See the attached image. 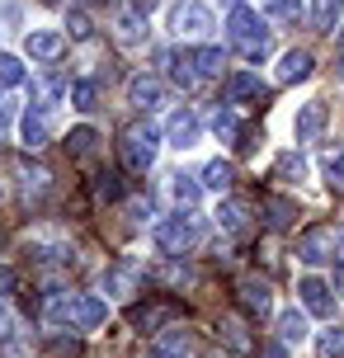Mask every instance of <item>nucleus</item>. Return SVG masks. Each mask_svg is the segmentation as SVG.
Segmentation results:
<instances>
[{
  "label": "nucleus",
  "instance_id": "9",
  "mask_svg": "<svg viewBox=\"0 0 344 358\" xmlns=\"http://www.w3.org/2000/svg\"><path fill=\"white\" fill-rule=\"evenodd\" d=\"M297 297H302V306H307L311 316H335V297H330V287L321 278H302L297 283Z\"/></svg>",
  "mask_w": 344,
  "mask_h": 358
},
{
  "label": "nucleus",
  "instance_id": "36",
  "mask_svg": "<svg viewBox=\"0 0 344 358\" xmlns=\"http://www.w3.org/2000/svg\"><path fill=\"white\" fill-rule=\"evenodd\" d=\"M278 175H297V179H302V156H283V161H278Z\"/></svg>",
  "mask_w": 344,
  "mask_h": 358
},
{
  "label": "nucleus",
  "instance_id": "42",
  "mask_svg": "<svg viewBox=\"0 0 344 358\" xmlns=\"http://www.w3.org/2000/svg\"><path fill=\"white\" fill-rule=\"evenodd\" d=\"M71 34H76V38H85V34H90V24H85V15H76V19H71Z\"/></svg>",
  "mask_w": 344,
  "mask_h": 358
},
{
  "label": "nucleus",
  "instance_id": "20",
  "mask_svg": "<svg viewBox=\"0 0 344 358\" xmlns=\"http://www.w3.org/2000/svg\"><path fill=\"white\" fill-rule=\"evenodd\" d=\"M203 184H208V189H217V194H227V189L236 184V165L231 161H213L208 170H203Z\"/></svg>",
  "mask_w": 344,
  "mask_h": 358
},
{
  "label": "nucleus",
  "instance_id": "22",
  "mask_svg": "<svg viewBox=\"0 0 344 358\" xmlns=\"http://www.w3.org/2000/svg\"><path fill=\"white\" fill-rule=\"evenodd\" d=\"M19 179H24V194L34 198V194H48V179H52V175H48L43 165H29V161H24V165H19Z\"/></svg>",
  "mask_w": 344,
  "mask_h": 358
},
{
  "label": "nucleus",
  "instance_id": "23",
  "mask_svg": "<svg viewBox=\"0 0 344 358\" xmlns=\"http://www.w3.org/2000/svg\"><path fill=\"white\" fill-rule=\"evenodd\" d=\"M71 108H80V113L99 108V85H94V80H76L71 85Z\"/></svg>",
  "mask_w": 344,
  "mask_h": 358
},
{
  "label": "nucleus",
  "instance_id": "19",
  "mask_svg": "<svg viewBox=\"0 0 344 358\" xmlns=\"http://www.w3.org/2000/svg\"><path fill=\"white\" fill-rule=\"evenodd\" d=\"M245 222H250V208H245L241 198H227L217 208V227H227V231H241Z\"/></svg>",
  "mask_w": 344,
  "mask_h": 358
},
{
  "label": "nucleus",
  "instance_id": "37",
  "mask_svg": "<svg viewBox=\"0 0 344 358\" xmlns=\"http://www.w3.org/2000/svg\"><path fill=\"white\" fill-rule=\"evenodd\" d=\"M222 330H227V340H231L236 349H245V344H250V340H245V330H241V321H227Z\"/></svg>",
  "mask_w": 344,
  "mask_h": 358
},
{
  "label": "nucleus",
  "instance_id": "31",
  "mask_svg": "<svg viewBox=\"0 0 344 358\" xmlns=\"http://www.w3.org/2000/svg\"><path fill=\"white\" fill-rule=\"evenodd\" d=\"M94 142H99V137H94L90 127H76V132H71V142H66V146H71V156H90V151H94Z\"/></svg>",
  "mask_w": 344,
  "mask_h": 358
},
{
  "label": "nucleus",
  "instance_id": "7",
  "mask_svg": "<svg viewBox=\"0 0 344 358\" xmlns=\"http://www.w3.org/2000/svg\"><path fill=\"white\" fill-rule=\"evenodd\" d=\"M24 52L34 57V62H57V57L66 52V34H57V29H34V34L24 38Z\"/></svg>",
  "mask_w": 344,
  "mask_h": 358
},
{
  "label": "nucleus",
  "instance_id": "5",
  "mask_svg": "<svg viewBox=\"0 0 344 358\" xmlns=\"http://www.w3.org/2000/svg\"><path fill=\"white\" fill-rule=\"evenodd\" d=\"M330 255H335V227H326V222L307 227L302 241H297V259L302 264H326Z\"/></svg>",
  "mask_w": 344,
  "mask_h": 358
},
{
  "label": "nucleus",
  "instance_id": "30",
  "mask_svg": "<svg viewBox=\"0 0 344 358\" xmlns=\"http://www.w3.org/2000/svg\"><path fill=\"white\" fill-rule=\"evenodd\" d=\"M316 349H321V358H344V330H326Z\"/></svg>",
  "mask_w": 344,
  "mask_h": 358
},
{
  "label": "nucleus",
  "instance_id": "29",
  "mask_svg": "<svg viewBox=\"0 0 344 358\" xmlns=\"http://www.w3.org/2000/svg\"><path fill=\"white\" fill-rule=\"evenodd\" d=\"M199 194H203V189H199V179H175V198H180V208H194V203H199Z\"/></svg>",
  "mask_w": 344,
  "mask_h": 358
},
{
  "label": "nucleus",
  "instance_id": "14",
  "mask_svg": "<svg viewBox=\"0 0 344 358\" xmlns=\"http://www.w3.org/2000/svg\"><path fill=\"white\" fill-rule=\"evenodd\" d=\"M184 62L194 66L199 76H222V66H227V57H222V48H184Z\"/></svg>",
  "mask_w": 344,
  "mask_h": 358
},
{
  "label": "nucleus",
  "instance_id": "26",
  "mask_svg": "<svg viewBox=\"0 0 344 358\" xmlns=\"http://www.w3.org/2000/svg\"><path fill=\"white\" fill-rule=\"evenodd\" d=\"M94 194L99 198H123V179L113 175V170H99V175H94Z\"/></svg>",
  "mask_w": 344,
  "mask_h": 358
},
{
  "label": "nucleus",
  "instance_id": "35",
  "mask_svg": "<svg viewBox=\"0 0 344 358\" xmlns=\"http://www.w3.org/2000/svg\"><path fill=\"white\" fill-rule=\"evenodd\" d=\"M326 175H330V184H340V189H344V156H330V161H326Z\"/></svg>",
  "mask_w": 344,
  "mask_h": 358
},
{
  "label": "nucleus",
  "instance_id": "38",
  "mask_svg": "<svg viewBox=\"0 0 344 358\" xmlns=\"http://www.w3.org/2000/svg\"><path fill=\"white\" fill-rule=\"evenodd\" d=\"M127 213L137 217V222H142V217H151V198H132V203H127Z\"/></svg>",
  "mask_w": 344,
  "mask_h": 358
},
{
  "label": "nucleus",
  "instance_id": "24",
  "mask_svg": "<svg viewBox=\"0 0 344 358\" xmlns=\"http://www.w3.org/2000/svg\"><path fill=\"white\" fill-rule=\"evenodd\" d=\"M278 335H283V344L302 340V335H307V316H302V311H283V316H278Z\"/></svg>",
  "mask_w": 344,
  "mask_h": 358
},
{
  "label": "nucleus",
  "instance_id": "1",
  "mask_svg": "<svg viewBox=\"0 0 344 358\" xmlns=\"http://www.w3.org/2000/svg\"><path fill=\"white\" fill-rule=\"evenodd\" d=\"M48 325H71V330H94V325L109 321V306L99 297H85V292H66V297H52L48 302Z\"/></svg>",
  "mask_w": 344,
  "mask_h": 358
},
{
  "label": "nucleus",
  "instance_id": "41",
  "mask_svg": "<svg viewBox=\"0 0 344 358\" xmlns=\"http://www.w3.org/2000/svg\"><path fill=\"white\" fill-rule=\"evenodd\" d=\"M142 358H184V354H170V349H161V344H151Z\"/></svg>",
  "mask_w": 344,
  "mask_h": 358
},
{
  "label": "nucleus",
  "instance_id": "4",
  "mask_svg": "<svg viewBox=\"0 0 344 358\" xmlns=\"http://www.w3.org/2000/svg\"><path fill=\"white\" fill-rule=\"evenodd\" d=\"M194 236H199V227H194V217H165V222H156V250L165 255H184L189 245H194Z\"/></svg>",
  "mask_w": 344,
  "mask_h": 358
},
{
  "label": "nucleus",
  "instance_id": "48",
  "mask_svg": "<svg viewBox=\"0 0 344 358\" xmlns=\"http://www.w3.org/2000/svg\"><path fill=\"white\" fill-rule=\"evenodd\" d=\"M231 5H236V0H231Z\"/></svg>",
  "mask_w": 344,
  "mask_h": 358
},
{
  "label": "nucleus",
  "instance_id": "2",
  "mask_svg": "<svg viewBox=\"0 0 344 358\" xmlns=\"http://www.w3.org/2000/svg\"><path fill=\"white\" fill-rule=\"evenodd\" d=\"M227 38L241 48V57H245V62H259V57L269 52L264 19L255 15V10H245V5H236V10H231V19H227Z\"/></svg>",
  "mask_w": 344,
  "mask_h": 358
},
{
  "label": "nucleus",
  "instance_id": "3",
  "mask_svg": "<svg viewBox=\"0 0 344 358\" xmlns=\"http://www.w3.org/2000/svg\"><path fill=\"white\" fill-rule=\"evenodd\" d=\"M156 142H161V132L151 123H132L123 132V161H127V170H151V161H156Z\"/></svg>",
  "mask_w": 344,
  "mask_h": 358
},
{
  "label": "nucleus",
  "instance_id": "17",
  "mask_svg": "<svg viewBox=\"0 0 344 358\" xmlns=\"http://www.w3.org/2000/svg\"><path fill=\"white\" fill-rule=\"evenodd\" d=\"M340 15H344V0H316V5H311V24H316L321 34H330V29L340 24Z\"/></svg>",
  "mask_w": 344,
  "mask_h": 358
},
{
  "label": "nucleus",
  "instance_id": "43",
  "mask_svg": "<svg viewBox=\"0 0 344 358\" xmlns=\"http://www.w3.org/2000/svg\"><path fill=\"white\" fill-rule=\"evenodd\" d=\"M156 10V0H132V15H151Z\"/></svg>",
  "mask_w": 344,
  "mask_h": 358
},
{
  "label": "nucleus",
  "instance_id": "10",
  "mask_svg": "<svg viewBox=\"0 0 344 358\" xmlns=\"http://www.w3.org/2000/svg\"><path fill=\"white\" fill-rule=\"evenodd\" d=\"M175 311H180L175 302H151V306L142 302V306H132V311H127V325H132V330H156V325H165Z\"/></svg>",
  "mask_w": 344,
  "mask_h": 358
},
{
  "label": "nucleus",
  "instance_id": "40",
  "mask_svg": "<svg viewBox=\"0 0 344 358\" xmlns=\"http://www.w3.org/2000/svg\"><path fill=\"white\" fill-rule=\"evenodd\" d=\"M259 358H288V349H283V344H259Z\"/></svg>",
  "mask_w": 344,
  "mask_h": 358
},
{
  "label": "nucleus",
  "instance_id": "16",
  "mask_svg": "<svg viewBox=\"0 0 344 358\" xmlns=\"http://www.w3.org/2000/svg\"><path fill=\"white\" fill-rule=\"evenodd\" d=\"M311 76V52H288L278 62V85H292V80H307Z\"/></svg>",
  "mask_w": 344,
  "mask_h": 358
},
{
  "label": "nucleus",
  "instance_id": "33",
  "mask_svg": "<svg viewBox=\"0 0 344 358\" xmlns=\"http://www.w3.org/2000/svg\"><path fill=\"white\" fill-rule=\"evenodd\" d=\"M118 38H123V43H137V38H142V15H123L118 19Z\"/></svg>",
  "mask_w": 344,
  "mask_h": 358
},
{
  "label": "nucleus",
  "instance_id": "39",
  "mask_svg": "<svg viewBox=\"0 0 344 358\" xmlns=\"http://www.w3.org/2000/svg\"><path fill=\"white\" fill-rule=\"evenodd\" d=\"M10 335H15V316L0 306V340H10Z\"/></svg>",
  "mask_w": 344,
  "mask_h": 358
},
{
  "label": "nucleus",
  "instance_id": "11",
  "mask_svg": "<svg viewBox=\"0 0 344 358\" xmlns=\"http://www.w3.org/2000/svg\"><path fill=\"white\" fill-rule=\"evenodd\" d=\"M137 278H142V264H137V259H118V264L104 273V287H109V297H127V292L137 287Z\"/></svg>",
  "mask_w": 344,
  "mask_h": 358
},
{
  "label": "nucleus",
  "instance_id": "28",
  "mask_svg": "<svg viewBox=\"0 0 344 358\" xmlns=\"http://www.w3.org/2000/svg\"><path fill=\"white\" fill-rule=\"evenodd\" d=\"M264 5H269V15L283 19V24H292V19L302 15V0H264Z\"/></svg>",
  "mask_w": 344,
  "mask_h": 358
},
{
  "label": "nucleus",
  "instance_id": "25",
  "mask_svg": "<svg viewBox=\"0 0 344 358\" xmlns=\"http://www.w3.org/2000/svg\"><path fill=\"white\" fill-rule=\"evenodd\" d=\"M231 99H259V76L236 71L231 76Z\"/></svg>",
  "mask_w": 344,
  "mask_h": 358
},
{
  "label": "nucleus",
  "instance_id": "6",
  "mask_svg": "<svg viewBox=\"0 0 344 358\" xmlns=\"http://www.w3.org/2000/svg\"><path fill=\"white\" fill-rule=\"evenodd\" d=\"M170 24H175V34H180V38H203L208 29H213V15H208V5H199V0H184Z\"/></svg>",
  "mask_w": 344,
  "mask_h": 358
},
{
  "label": "nucleus",
  "instance_id": "12",
  "mask_svg": "<svg viewBox=\"0 0 344 358\" xmlns=\"http://www.w3.org/2000/svg\"><path fill=\"white\" fill-rule=\"evenodd\" d=\"M165 132H170V146L189 151V146L199 142V118H194L189 108H175V113H170V123H165Z\"/></svg>",
  "mask_w": 344,
  "mask_h": 358
},
{
  "label": "nucleus",
  "instance_id": "13",
  "mask_svg": "<svg viewBox=\"0 0 344 358\" xmlns=\"http://www.w3.org/2000/svg\"><path fill=\"white\" fill-rule=\"evenodd\" d=\"M236 292H241V306H245V311H255V316L269 311V283H264L259 273H245V278L236 283Z\"/></svg>",
  "mask_w": 344,
  "mask_h": 358
},
{
  "label": "nucleus",
  "instance_id": "15",
  "mask_svg": "<svg viewBox=\"0 0 344 358\" xmlns=\"http://www.w3.org/2000/svg\"><path fill=\"white\" fill-rule=\"evenodd\" d=\"M127 99H132V104H142V108H156L165 99V90H161L156 76H137V80L127 85Z\"/></svg>",
  "mask_w": 344,
  "mask_h": 358
},
{
  "label": "nucleus",
  "instance_id": "21",
  "mask_svg": "<svg viewBox=\"0 0 344 358\" xmlns=\"http://www.w3.org/2000/svg\"><path fill=\"white\" fill-rule=\"evenodd\" d=\"M292 217H297V203L292 198H264V222L269 227H288Z\"/></svg>",
  "mask_w": 344,
  "mask_h": 358
},
{
  "label": "nucleus",
  "instance_id": "45",
  "mask_svg": "<svg viewBox=\"0 0 344 358\" xmlns=\"http://www.w3.org/2000/svg\"><path fill=\"white\" fill-rule=\"evenodd\" d=\"M10 123V104H5V99H0V127Z\"/></svg>",
  "mask_w": 344,
  "mask_h": 358
},
{
  "label": "nucleus",
  "instance_id": "47",
  "mask_svg": "<svg viewBox=\"0 0 344 358\" xmlns=\"http://www.w3.org/2000/svg\"><path fill=\"white\" fill-rule=\"evenodd\" d=\"M340 71H344V38H340Z\"/></svg>",
  "mask_w": 344,
  "mask_h": 358
},
{
  "label": "nucleus",
  "instance_id": "46",
  "mask_svg": "<svg viewBox=\"0 0 344 358\" xmlns=\"http://www.w3.org/2000/svg\"><path fill=\"white\" fill-rule=\"evenodd\" d=\"M335 250L344 255V227H340V231H335Z\"/></svg>",
  "mask_w": 344,
  "mask_h": 358
},
{
  "label": "nucleus",
  "instance_id": "44",
  "mask_svg": "<svg viewBox=\"0 0 344 358\" xmlns=\"http://www.w3.org/2000/svg\"><path fill=\"white\" fill-rule=\"evenodd\" d=\"M10 287H15V273H10V268H0V297H5Z\"/></svg>",
  "mask_w": 344,
  "mask_h": 358
},
{
  "label": "nucleus",
  "instance_id": "27",
  "mask_svg": "<svg viewBox=\"0 0 344 358\" xmlns=\"http://www.w3.org/2000/svg\"><path fill=\"white\" fill-rule=\"evenodd\" d=\"M0 85H24V66H19V57L0 52Z\"/></svg>",
  "mask_w": 344,
  "mask_h": 358
},
{
  "label": "nucleus",
  "instance_id": "34",
  "mask_svg": "<svg viewBox=\"0 0 344 358\" xmlns=\"http://www.w3.org/2000/svg\"><path fill=\"white\" fill-rule=\"evenodd\" d=\"M175 80H180L184 90H194V85H199V80H203V76L194 71V66H189V62H184V57H175Z\"/></svg>",
  "mask_w": 344,
  "mask_h": 358
},
{
  "label": "nucleus",
  "instance_id": "8",
  "mask_svg": "<svg viewBox=\"0 0 344 358\" xmlns=\"http://www.w3.org/2000/svg\"><path fill=\"white\" fill-rule=\"evenodd\" d=\"M326 104H321V99H311V104H302L297 108V123H292V137H297V142H316V137H321V127H326Z\"/></svg>",
  "mask_w": 344,
  "mask_h": 358
},
{
  "label": "nucleus",
  "instance_id": "32",
  "mask_svg": "<svg viewBox=\"0 0 344 358\" xmlns=\"http://www.w3.org/2000/svg\"><path fill=\"white\" fill-rule=\"evenodd\" d=\"M213 132H217V137H236V132H241L231 108H217V113H213Z\"/></svg>",
  "mask_w": 344,
  "mask_h": 358
},
{
  "label": "nucleus",
  "instance_id": "18",
  "mask_svg": "<svg viewBox=\"0 0 344 358\" xmlns=\"http://www.w3.org/2000/svg\"><path fill=\"white\" fill-rule=\"evenodd\" d=\"M43 142H48V118H43V108H29L24 113V146L38 151Z\"/></svg>",
  "mask_w": 344,
  "mask_h": 358
}]
</instances>
